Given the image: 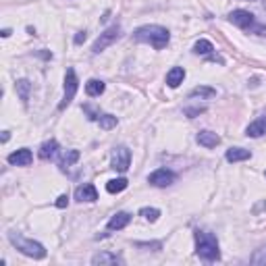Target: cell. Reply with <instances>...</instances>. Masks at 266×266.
Segmentation results:
<instances>
[{
  "label": "cell",
  "instance_id": "cell-1",
  "mask_svg": "<svg viewBox=\"0 0 266 266\" xmlns=\"http://www.w3.org/2000/svg\"><path fill=\"white\" fill-rule=\"evenodd\" d=\"M133 38H135L137 42L150 44L156 50H162V48H167V44L171 40V34H169V29L162 27V25H142V27L135 29Z\"/></svg>",
  "mask_w": 266,
  "mask_h": 266
},
{
  "label": "cell",
  "instance_id": "cell-2",
  "mask_svg": "<svg viewBox=\"0 0 266 266\" xmlns=\"http://www.w3.org/2000/svg\"><path fill=\"white\" fill-rule=\"evenodd\" d=\"M195 254L206 262H214L221 258V249H218V241L212 233L206 231H195Z\"/></svg>",
  "mask_w": 266,
  "mask_h": 266
},
{
  "label": "cell",
  "instance_id": "cell-3",
  "mask_svg": "<svg viewBox=\"0 0 266 266\" xmlns=\"http://www.w3.org/2000/svg\"><path fill=\"white\" fill-rule=\"evenodd\" d=\"M9 241L19 249L21 254L34 258V260H42V258H46V247L42 244H38V241H34V239H27V237L19 235V233L11 231L9 233Z\"/></svg>",
  "mask_w": 266,
  "mask_h": 266
},
{
  "label": "cell",
  "instance_id": "cell-4",
  "mask_svg": "<svg viewBox=\"0 0 266 266\" xmlns=\"http://www.w3.org/2000/svg\"><path fill=\"white\" fill-rule=\"evenodd\" d=\"M121 38V27L119 25H113V27H108V29H104L102 34L98 36V40L94 42V46H92V52L94 54H100V52H104L108 46L111 44H114L116 40Z\"/></svg>",
  "mask_w": 266,
  "mask_h": 266
},
{
  "label": "cell",
  "instance_id": "cell-5",
  "mask_svg": "<svg viewBox=\"0 0 266 266\" xmlns=\"http://www.w3.org/2000/svg\"><path fill=\"white\" fill-rule=\"evenodd\" d=\"M77 88H79V81H77V75L73 69H67V75H65V96H62V102L58 104V111H65V108L73 102Z\"/></svg>",
  "mask_w": 266,
  "mask_h": 266
},
{
  "label": "cell",
  "instance_id": "cell-6",
  "mask_svg": "<svg viewBox=\"0 0 266 266\" xmlns=\"http://www.w3.org/2000/svg\"><path fill=\"white\" fill-rule=\"evenodd\" d=\"M113 169L114 171H119V173H125V171L129 169V164H131V152L127 150L125 146H116L114 150H113Z\"/></svg>",
  "mask_w": 266,
  "mask_h": 266
},
{
  "label": "cell",
  "instance_id": "cell-7",
  "mask_svg": "<svg viewBox=\"0 0 266 266\" xmlns=\"http://www.w3.org/2000/svg\"><path fill=\"white\" fill-rule=\"evenodd\" d=\"M175 179H177V175L173 173V171L158 169V171H154V173L148 177V183L154 185V187H169V185L175 183Z\"/></svg>",
  "mask_w": 266,
  "mask_h": 266
},
{
  "label": "cell",
  "instance_id": "cell-8",
  "mask_svg": "<svg viewBox=\"0 0 266 266\" xmlns=\"http://www.w3.org/2000/svg\"><path fill=\"white\" fill-rule=\"evenodd\" d=\"M229 21L233 23V25H237V27H241V29H247V31L256 25L254 15L249 13V11H241V9L229 13Z\"/></svg>",
  "mask_w": 266,
  "mask_h": 266
},
{
  "label": "cell",
  "instance_id": "cell-9",
  "mask_svg": "<svg viewBox=\"0 0 266 266\" xmlns=\"http://www.w3.org/2000/svg\"><path fill=\"white\" fill-rule=\"evenodd\" d=\"M9 164H15V167H29L31 160H34V154H31L29 148H21V150L9 154Z\"/></svg>",
  "mask_w": 266,
  "mask_h": 266
},
{
  "label": "cell",
  "instance_id": "cell-10",
  "mask_svg": "<svg viewBox=\"0 0 266 266\" xmlns=\"http://www.w3.org/2000/svg\"><path fill=\"white\" fill-rule=\"evenodd\" d=\"M75 200L77 202H96L98 200V191L96 187H94L92 183H83L75 190Z\"/></svg>",
  "mask_w": 266,
  "mask_h": 266
},
{
  "label": "cell",
  "instance_id": "cell-11",
  "mask_svg": "<svg viewBox=\"0 0 266 266\" xmlns=\"http://www.w3.org/2000/svg\"><path fill=\"white\" fill-rule=\"evenodd\" d=\"M246 133H247V137H262V135H266V113L262 116H258L254 123H249Z\"/></svg>",
  "mask_w": 266,
  "mask_h": 266
},
{
  "label": "cell",
  "instance_id": "cell-12",
  "mask_svg": "<svg viewBox=\"0 0 266 266\" xmlns=\"http://www.w3.org/2000/svg\"><path fill=\"white\" fill-rule=\"evenodd\" d=\"M131 223V214H127V212H116L111 221H108V231H121V229H125Z\"/></svg>",
  "mask_w": 266,
  "mask_h": 266
},
{
  "label": "cell",
  "instance_id": "cell-13",
  "mask_svg": "<svg viewBox=\"0 0 266 266\" xmlns=\"http://www.w3.org/2000/svg\"><path fill=\"white\" fill-rule=\"evenodd\" d=\"M92 264L94 266H102V264H123V258L116 256V254H111V252H100L92 258Z\"/></svg>",
  "mask_w": 266,
  "mask_h": 266
},
{
  "label": "cell",
  "instance_id": "cell-14",
  "mask_svg": "<svg viewBox=\"0 0 266 266\" xmlns=\"http://www.w3.org/2000/svg\"><path fill=\"white\" fill-rule=\"evenodd\" d=\"M183 79H185V69H181V67H173L171 71L167 73V85L169 88H179V85L183 83Z\"/></svg>",
  "mask_w": 266,
  "mask_h": 266
},
{
  "label": "cell",
  "instance_id": "cell-15",
  "mask_svg": "<svg viewBox=\"0 0 266 266\" xmlns=\"http://www.w3.org/2000/svg\"><path fill=\"white\" fill-rule=\"evenodd\" d=\"M195 139H198V144L204 146V148H216L221 144V137H218L214 131H200Z\"/></svg>",
  "mask_w": 266,
  "mask_h": 266
},
{
  "label": "cell",
  "instance_id": "cell-16",
  "mask_svg": "<svg viewBox=\"0 0 266 266\" xmlns=\"http://www.w3.org/2000/svg\"><path fill=\"white\" fill-rule=\"evenodd\" d=\"M252 158V152L246 150V148H229L227 150V160L229 162H241V160H249Z\"/></svg>",
  "mask_w": 266,
  "mask_h": 266
},
{
  "label": "cell",
  "instance_id": "cell-17",
  "mask_svg": "<svg viewBox=\"0 0 266 266\" xmlns=\"http://www.w3.org/2000/svg\"><path fill=\"white\" fill-rule=\"evenodd\" d=\"M104 90H106V85H104V81H100V79H90L88 83H85V94L92 96V98L102 96Z\"/></svg>",
  "mask_w": 266,
  "mask_h": 266
},
{
  "label": "cell",
  "instance_id": "cell-18",
  "mask_svg": "<svg viewBox=\"0 0 266 266\" xmlns=\"http://www.w3.org/2000/svg\"><path fill=\"white\" fill-rule=\"evenodd\" d=\"M57 152H58V142H57V139H48V142H44L42 148H40V158L48 160Z\"/></svg>",
  "mask_w": 266,
  "mask_h": 266
},
{
  "label": "cell",
  "instance_id": "cell-19",
  "mask_svg": "<svg viewBox=\"0 0 266 266\" xmlns=\"http://www.w3.org/2000/svg\"><path fill=\"white\" fill-rule=\"evenodd\" d=\"M129 181L125 177H119V179H111V181L106 183V191L108 193H121L123 190H127Z\"/></svg>",
  "mask_w": 266,
  "mask_h": 266
},
{
  "label": "cell",
  "instance_id": "cell-20",
  "mask_svg": "<svg viewBox=\"0 0 266 266\" xmlns=\"http://www.w3.org/2000/svg\"><path fill=\"white\" fill-rule=\"evenodd\" d=\"M212 96H216V90L206 88V85H198V88H193L190 92V100H193V98H212Z\"/></svg>",
  "mask_w": 266,
  "mask_h": 266
},
{
  "label": "cell",
  "instance_id": "cell-21",
  "mask_svg": "<svg viewBox=\"0 0 266 266\" xmlns=\"http://www.w3.org/2000/svg\"><path fill=\"white\" fill-rule=\"evenodd\" d=\"M77 160H79V152L77 150H67L65 154H62V158H60V169L62 171H67L71 164H75Z\"/></svg>",
  "mask_w": 266,
  "mask_h": 266
},
{
  "label": "cell",
  "instance_id": "cell-22",
  "mask_svg": "<svg viewBox=\"0 0 266 266\" xmlns=\"http://www.w3.org/2000/svg\"><path fill=\"white\" fill-rule=\"evenodd\" d=\"M29 90H31V83L27 79H19L17 81V94H19V98H21V102L27 106L29 102Z\"/></svg>",
  "mask_w": 266,
  "mask_h": 266
},
{
  "label": "cell",
  "instance_id": "cell-23",
  "mask_svg": "<svg viewBox=\"0 0 266 266\" xmlns=\"http://www.w3.org/2000/svg\"><path fill=\"white\" fill-rule=\"evenodd\" d=\"M214 50V46L212 42H208V40H198L193 44V52L195 54H202V57H208V54H212Z\"/></svg>",
  "mask_w": 266,
  "mask_h": 266
},
{
  "label": "cell",
  "instance_id": "cell-24",
  "mask_svg": "<svg viewBox=\"0 0 266 266\" xmlns=\"http://www.w3.org/2000/svg\"><path fill=\"white\" fill-rule=\"evenodd\" d=\"M98 123H100V127L102 129H113V127H116V116H113V114H100V119H98Z\"/></svg>",
  "mask_w": 266,
  "mask_h": 266
},
{
  "label": "cell",
  "instance_id": "cell-25",
  "mask_svg": "<svg viewBox=\"0 0 266 266\" xmlns=\"http://www.w3.org/2000/svg\"><path fill=\"white\" fill-rule=\"evenodd\" d=\"M139 214H142L146 221L156 223V221H158V216H160V210L158 208H142V210H139Z\"/></svg>",
  "mask_w": 266,
  "mask_h": 266
},
{
  "label": "cell",
  "instance_id": "cell-26",
  "mask_svg": "<svg viewBox=\"0 0 266 266\" xmlns=\"http://www.w3.org/2000/svg\"><path fill=\"white\" fill-rule=\"evenodd\" d=\"M249 262L256 264V266H266V246L258 249V252L249 258Z\"/></svg>",
  "mask_w": 266,
  "mask_h": 266
},
{
  "label": "cell",
  "instance_id": "cell-27",
  "mask_svg": "<svg viewBox=\"0 0 266 266\" xmlns=\"http://www.w3.org/2000/svg\"><path fill=\"white\" fill-rule=\"evenodd\" d=\"M204 111H206L204 106H200V108H185V114L190 116V119H193L195 114H200V113H204Z\"/></svg>",
  "mask_w": 266,
  "mask_h": 266
},
{
  "label": "cell",
  "instance_id": "cell-28",
  "mask_svg": "<svg viewBox=\"0 0 266 266\" xmlns=\"http://www.w3.org/2000/svg\"><path fill=\"white\" fill-rule=\"evenodd\" d=\"M67 204H69V195H58V200H57V208H67Z\"/></svg>",
  "mask_w": 266,
  "mask_h": 266
},
{
  "label": "cell",
  "instance_id": "cell-29",
  "mask_svg": "<svg viewBox=\"0 0 266 266\" xmlns=\"http://www.w3.org/2000/svg\"><path fill=\"white\" fill-rule=\"evenodd\" d=\"M81 42H85V31H79V34L75 36V44H81Z\"/></svg>",
  "mask_w": 266,
  "mask_h": 266
},
{
  "label": "cell",
  "instance_id": "cell-30",
  "mask_svg": "<svg viewBox=\"0 0 266 266\" xmlns=\"http://www.w3.org/2000/svg\"><path fill=\"white\" fill-rule=\"evenodd\" d=\"M9 137H11V135H9V131H2V142H4V144L9 142Z\"/></svg>",
  "mask_w": 266,
  "mask_h": 266
},
{
  "label": "cell",
  "instance_id": "cell-31",
  "mask_svg": "<svg viewBox=\"0 0 266 266\" xmlns=\"http://www.w3.org/2000/svg\"><path fill=\"white\" fill-rule=\"evenodd\" d=\"M11 36V29H2V38H9Z\"/></svg>",
  "mask_w": 266,
  "mask_h": 266
},
{
  "label": "cell",
  "instance_id": "cell-32",
  "mask_svg": "<svg viewBox=\"0 0 266 266\" xmlns=\"http://www.w3.org/2000/svg\"><path fill=\"white\" fill-rule=\"evenodd\" d=\"M264 9H266V0H264Z\"/></svg>",
  "mask_w": 266,
  "mask_h": 266
}]
</instances>
